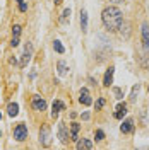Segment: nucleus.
Segmentation results:
<instances>
[{"instance_id": "1a4fd4ad", "label": "nucleus", "mask_w": 149, "mask_h": 150, "mask_svg": "<svg viewBox=\"0 0 149 150\" xmlns=\"http://www.w3.org/2000/svg\"><path fill=\"white\" fill-rule=\"evenodd\" d=\"M120 131L122 133H132V131H134V120L127 118V120L120 125Z\"/></svg>"}, {"instance_id": "423d86ee", "label": "nucleus", "mask_w": 149, "mask_h": 150, "mask_svg": "<svg viewBox=\"0 0 149 150\" xmlns=\"http://www.w3.org/2000/svg\"><path fill=\"white\" fill-rule=\"evenodd\" d=\"M142 46H144V51L149 53V26L146 22L142 24Z\"/></svg>"}, {"instance_id": "39448f33", "label": "nucleus", "mask_w": 149, "mask_h": 150, "mask_svg": "<svg viewBox=\"0 0 149 150\" xmlns=\"http://www.w3.org/2000/svg\"><path fill=\"white\" fill-rule=\"evenodd\" d=\"M79 103L84 104V106H91L93 104V99H91V96H89V91L82 87L81 89V92H79Z\"/></svg>"}, {"instance_id": "20e7f679", "label": "nucleus", "mask_w": 149, "mask_h": 150, "mask_svg": "<svg viewBox=\"0 0 149 150\" xmlns=\"http://www.w3.org/2000/svg\"><path fill=\"white\" fill-rule=\"evenodd\" d=\"M31 106H33L34 111H45V109H47V101H45L43 97H39V96H33Z\"/></svg>"}, {"instance_id": "a878e982", "label": "nucleus", "mask_w": 149, "mask_h": 150, "mask_svg": "<svg viewBox=\"0 0 149 150\" xmlns=\"http://www.w3.org/2000/svg\"><path fill=\"white\" fill-rule=\"evenodd\" d=\"M10 45H12V48L19 46V38H12V41H10Z\"/></svg>"}, {"instance_id": "f03ea898", "label": "nucleus", "mask_w": 149, "mask_h": 150, "mask_svg": "<svg viewBox=\"0 0 149 150\" xmlns=\"http://www.w3.org/2000/svg\"><path fill=\"white\" fill-rule=\"evenodd\" d=\"M39 143L43 147H50L52 145V130L48 128L47 125L41 126V130H39Z\"/></svg>"}, {"instance_id": "7ed1b4c3", "label": "nucleus", "mask_w": 149, "mask_h": 150, "mask_svg": "<svg viewBox=\"0 0 149 150\" xmlns=\"http://www.w3.org/2000/svg\"><path fill=\"white\" fill-rule=\"evenodd\" d=\"M14 138L17 142H24L28 138V126L24 123H19L17 126L14 128Z\"/></svg>"}, {"instance_id": "6e6552de", "label": "nucleus", "mask_w": 149, "mask_h": 150, "mask_svg": "<svg viewBox=\"0 0 149 150\" xmlns=\"http://www.w3.org/2000/svg\"><path fill=\"white\" fill-rule=\"evenodd\" d=\"M65 109V104L62 103V101H53V106H52V118H57L58 114H60V111H64Z\"/></svg>"}, {"instance_id": "f8f14e48", "label": "nucleus", "mask_w": 149, "mask_h": 150, "mask_svg": "<svg viewBox=\"0 0 149 150\" xmlns=\"http://www.w3.org/2000/svg\"><path fill=\"white\" fill-rule=\"evenodd\" d=\"M31 55H33V45L28 43L24 46V53H22V65H28V62L31 60Z\"/></svg>"}, {"instance_id": "4be33fe9", "label": "nucleus", "mask_w": 149, "mask_h": 150, "mask_svg": "<svg viewBox=\"0 0 149 150\" xmlns=\"http://www.w3.org/2000/svg\"><path fill=\"white\" fill-rule=\"evenodd\" d=\"M94 138H96V142H101L103 138H105V131H103V130H96V133H94Z\"/></svg>"}, {"instance_id": "bb28decb", "label": "nucleus", "mask_w": 149, "mask_h": 150, "mask_svg": "<svg viewBox=\"0 0 149 150\" xmlns=\"http://www.w3.org/2000/svg\"><path fill=\"white\" fill-rule=\"evenodd\" d=\"M89 116H91V114H89L87 111H86V112H82V120H89Z\"/></svg>"}, {"instance_id": "f3484780", "label": "nucleus", "mask_w": 149, "mask_h": 150, "mask_svg": "<svg viewBox=\"0 0 149 150\" xmlns=\"http://www.w3.org/2000/svg\"><path fill=\"white\" fill-rule=\"evenodd\" d=\"M72 135H70V140H74V142H77L79 138H77V133H79V128H81V125L79 123H72Z\"/></svg>"}, {"instance_id": "412c9836", "label": "nucleus", "mask_w": 149, "mask_h": 150, "mask_svg": "<svg viewBox=\"0 0 149 150\" xmlns=\"http://www.w3.org/2000/svg\"><path fill=\"white\" fill-rule=\"evenodd\" d=\"M139 89H140V85H139V84L134 85V89H132V94H130V101H132V103L135 101V96L139 94Z\"/></svg>"}, {"instance_id": "c85d7f7f", "label": "nucleus", "mask_w": 149, "mask_h": 150, "mask_svg": "<svg viewBox=\"0 0 149 150\" xmlns=\"http://www.w3.org/2000/svg\"><path fill=\"white\" fill-rule=\"evenodd\" d=\"M53 2H55V4H62V2H64V0H53Z\"/></svg>"}, {"instance_id": "9b49d317", "label": "nucleus", "mask_w": 149, "mask_h": 150, "mask_svg": "<svg viewBox=\"0 0 149 150\" xmlns=\"http://www.w3.org/2000/svg\"><path fill=\"white\" fill-rule=\"evenodd\" d=\"M113 74H115V68L110 67L108 70H106V74H105V79H103V85L105 87H110L113 84Z\"/></svg>"}, {"instance_id": "ddd939ff", "label": "nucleus", "mask_w": 149, "mask_h": 150, "mask_svg": "<svg viewBox=\"0 0 149 150\" xmlns=\"http://www.w3.org/2000/svg\"><path fill=\"white\" fill-rule=\"evenodd\" d=\"M75 147H77V150H82V149L91 150V149H93V142H89L87 138H79Z\"/></svg>"}, {"instance_id": "0eeeda50", "label": "nucleus", "mask_w": 149, "mask_h": 150, "mask_svg": "<svg viewBox=\"0 0 149 150\" xmlns=\"http://www.w3.org/2000/svg\"><path fill=\"white\" fill-rule=\"evenodd\" d=\"M58 138L62 143H67L70 140L69 138V133H67V128H65V123H58Z\"/></svg>"}, {"instance_id": "f257e3e1", "label": "nucleus", "mask_w": 149, "mask_h": 150, "mask_svg": "<svg viewBox=\"0 0 149 150\" xmlns=\"http://www.w3.org/2000/svg\"><path fill=\"white\" fill-rule=\"evenodd\" d=\"M101 21L108 31H118L123 24V16L118 7H106L101 14Z\"/></svg>"}, {"instance_id": "b1692460", "label": "nucleus", "mask_w": 149, "mask_h": 150, "mask_svg": "<svg viewBox=\"0 0 149 150\" xmlns=\"http://www.w3.org/2000/svg\"><path fill=\"white\" fill-rule=\"evenodd\" d=\"M19 10H21V12H26V10H28V5H26V2H21V4H19Z\"/></svg>"}, {"instance_id": "9d476101", "label": "nucleus", "mask_w": 149, "mask_h": 150, "mask_svg": "<svg viewBox=\"0 0 149 150\" xmlns=\"http://www.w3.org/2000/svg\"><path fill=\"white\" fill-rule=\"evenodd\" d=\"M125 114H127V104L125 103L117 104V109H115V114H113V116H115L117 120H122Z\"/></svg>"}, {"instance_id": "2eb2a0df", "label": "nucleus", "mask_w": 149, "mask_h": 150, "mask_svg": "<svg viewBox=\"0 0 149 150\" xmlns=\"http://www.w3.org/2000/svg\"><path fill=\"white\" fill-rule=\"evenodd\" d=\"M81 29H82V33L87 31V12L86 10H81Z\"/></svg>"}, {"instance_id": "5701e85b", "label": "nucleus", "mask_w": 149, "mask_h": 150, "mask_svg": "<svg viewBox=\"0 0 149 150\" xmlns=\"http://www.w3.org/2000/svg\"><path fill=\"white\" fill-rule=\"evenodd\" d=\"M113 92H115V96H117V99H122V97H123L122 89H118V87H115V89H113Z\"/></svg>"}, {"instance_id": "2f4dec72", "label": "nucleus", "mask_w": 149, "mask_h": 150, "mask_svg": "<svg viewBox=\"0 0 149 150\" xmlns=\"http://www.w3.org/2000/svg\"><path fill=\"white\" fill-rule=\"evenodd\" d=\"M148 91H149V87H148Z\"/></svg>"}, {"instance_id": "6ab92c4d", "label": "nucleus", "mask_w": 149, "mask_h": 150, "mask_svg": "<svg viewBox=\"0 0 149 150\" xmlns=\"http://www.w3.org/2000/svg\"><path fill=\"white\" fill-rule=\"evenodd\" d=\"M70 17V9H65L64 10V12H62V17H60V22H62V24H65L67 22V19Z\"/></svg>"}, {"instance_id": "aec40b11", "label": "nucleus", "mask_w": 149, "mask_h": 150, "mask_svg": "<svg viewBox=\"0 0 149 150\" xmlns=\"http://www.w3.org/2000/svg\"><path fill=\"white\" fill-rule=\"evenodd\" d=\"M19 36H21V26L14 24V28H12V38H19Z\"/></svg>"}, {"instance_id": "a211bd4d", "label": "nucleus", "mask_w": 149, "mask_h": 150, "mask_svg": "<svg viewBox=\"0 0 149 150\" xmlns=\"http://www.w3.org/2000/svg\"><path fill=\"white\" fill-rule=\"evenodd\" d=\"M53 50H55L57 53H60V55H62V53H65V48H64V45H62L58 39L53 41Z\"/></svg>"}, {"instance_id": "dca6fc26", "label": "nucleus", "mask_w": 149, "mask_h": 150, "mask_svg": "<svg viewBox=\"0 0 149 150\" xmlns=\"http://www.w3.org/2000/svg\"><path fill=\"white\" fill-rule=\"evenodd\" d=\"M57 68H58V75H60V77H65L67 75V70H69V68H67L65 62H58V63H57Z\"/></svg>"}, {"instance_id": "cd10ccee", "label": "nucleus", "mask_w": 149, "mask_h": 150, "mask_svg": "<svg viewBox=\"0 0 149 150\" xmlns=\"http://www.w3.org/2000/svg\"><path fill=\"white\" fill-rule=\"evenodd\" d=\"M112 2H115V4H122V2H125V0H112Z\"/></svg>"}, {"instance_id": "4468645a", "label": "nucleus", "mask_w": 149, "mask_h": 150, "mask_svg": "<svg viewBox=\"0 0 149 150\" xmlns=\"http://www.w3.org/2000/svg\"><path fill=\"white\" fill-rule=\"evenodd\" d=\"M7 112H9L10 118L17 116V114H19V106H17V103H10L9 106H7Z\"/></svg>"}, {"instance_id": "7c9ffc66", "label": "nucleus", "mask_w": 149, "mask_h": 150, "mask_svg": "<svg viewBox=\"0 0 149 150\" xmlns=\"http://www.w3.org/2000/svg\"><path fill=\"white\" fill-rule=\"evenodd\" d=\"M0 137H2V131H0Z\"/></svg>"}, {"instance_id": "c756f323", "label": "nucleus", "mask_w": 149, "mask_h": 150, "mask_svg": "<svg viewBox=\"0 0 149 150\" xmlns=\"http://www.w3.org/2000/svg\"><path fill=\"white\" fill-rule=\"evenodd\" d=\"M0 120H2V112H0Z\"/></svg>"}, {"instance_id": "393cba45", "label": "nucleus", "mask_w": 149, "mask_h": 150, "mask_svg": "<svg viewBox=\"0 0 149 150\" xmlns=\"http://www.w3.org/2000/svg\"><path fill=\"white\" fill-rule=\"evenodd\" d=\"M103 106H105V99H98V103H96V109H101Z\"/></svg>"}]
</instances>
